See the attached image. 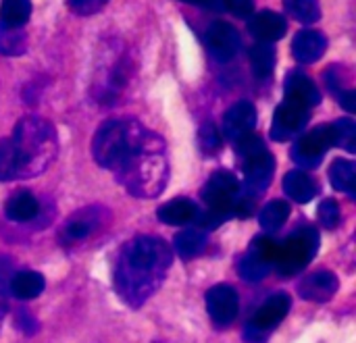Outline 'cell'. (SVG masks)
<instances>
[{"label":"cell","mask_w":356,"mask_h":343,"mask_svg":"<svg viewBox=\"0 0 356 343\" xmlns=\"http://www.w3.org/2000/svg\"><path fill=\"white\" fill-rule=\"evenodd\" d=\"M113 173L131 196L156 198L159 194H163L169 179L165 140L140 125L131 142L123 150L119 162L115 165Z\"/></svg>","instance_id":"cell-3"},{"label":"cell","mask_w":356,"mask_h":343,"mask_svg":"<svg viewBox=\"0 0 356 343\" xmlns=\"http://www.w3.org/2000/svg\"><path fill=\"white\" fill-rule=\"evenodd\" d=\"M221 4L229 12H234L238 17H244V19L254 15V0H221Z\"/></svg>","instance_id":"cell-36"},{"label":"cell","mask_w":356,"mask_h":343,"mask_svg":"<svg viewBox=\"0 0 356 343\" xmlns=\"http://www.w3.org/2000/svg\"><path fill=\"white\" fill-rule=\"evenodd\" d=\"M284 92H286V100L288 102L305 106L309 110L321 102V92L315 85V81L309 75L300 73V71H294V73L288 75Z\"/></svg>","instance_id":"cell-16"},{"label":"cell","mask_w":356,"mask_h":343,"mask_svg":"<svg viewBox=\"0 0 356 343\" xmlns=\"http://www.w3.org/2000/svg\"><path fill=\"white\" fill-rule=\"evenodd\" d=\"M330 181L334 185V190L338 192H344L348 194L350 198H355L356 194V169L353 160H344V158H338L332 162L330 167Z\"/></svg>","instance_id":"cell-24"},{"label":"cell","mask_w":356,"mask_h":343,"mask_svg":"<svg viewBox=\"0 0 356 343\" xmlns=\"http://www.w3.org/2000/svg\"><path fill=\"white\" fill-rule=\"evenodd\" d=\"M198 140H200V148H202L204 152L213 154V152H217V150L221 148L223 135H221V131H219L213 123H207V125L200 129Z\"/></svg>","instance_id":"cell-34"},{"label":"cell","mask_w":356,"mask_h":343,"mask_svg":"<svg viewBox=\"0 0 356 343\" xmlns=\"http://www.w3.org/2000/svg\"><path fill=\"white\" fill-rule=\"evenodd\" d=\"M106 2H108V0H67V6H69L73 12L88 17V15L98 12L102 6H106Z\"/></svg>","instance_id":"cell-35"},{"label":"cell","mask_w":356,"mask_h":343,"mask_svg":"<svg viewBox=\"0 0 356 343\" xmlns=\"http://www.w3.org/2000/svg\"><path fill=\"white\" fill-rule=\"evenodd\" d=\"M140 125L142 123L136 119H108V121H104L98 127L94 142H92L94 160L102 169L113 171Z\"/></svg>","instance_id":"cell-4"},{"label":"cell","mask_w":356,"mask_h":343,"mask_svg":"<svg viewBox=\"0 0 356 343\" xmlns=\"http://www.w3.org/2000/svg\"><path fill=\"white\" fill-rule=\"evenodd\" d=\"M332 133H334V146L344 148L346 152H356V123L353 119H340L332 123Z\"/></svg>","instance_id":"cell-31"},{"label":"cell","mask_w":356,"mask_h":343,"mask_svg":"<svg viewBox=\"0 0 356 343\" xmlns=\"http://www.w3.org/2000/svg\"><path fill=\"white\" fill-rule=\"evenodd\" d=\"M254 127H257V106L248 100H242V102H236L232 108H227L219 131L223 137L238 142L240 137L252 133Z\"/></svg>","instance_id":"cell-12"},{"label":"cell","mask_w":356,"mask_h":343,"mask_svg":"<svg viewBox=\"0 0 356 343\" xmlns=\"http://www.w3.org/2000/svg\"><path fill=\"white\" fill-rule=\"evenodd\" d=\"M325 83H327L330 92L336 94V98L342 96L344 92L353 90V87L348 85V71H346L344 67H340V65H334V67L325 73Z\"/></svg>","instance_id":"cell-33"},{"label":"cell","mask_w":356,"mask_h":343,"mask_svg":"<svg viewBox=\"0 0 356 343\" xmlns=\"http://www.w3.org/2000/svg\"><path fill=\"white\" fill-rule=\"evenodd\" d=\"M338 285V277L332 271H315L298 283V294L309 302L323 304L334 298Z\"/></svg>","instance_id":"cell-14"},{"label":"cell","mask_w":356,"mask_h":343,"mask_svg":"<svg viewBox=\"0 0 356 343\" xmlns=\"http://www.w3.org/2000/svg\"><path fill=\"white\" fill-rule=\"evenodd\" d=\"M240 192H242V187H240V181L236 179L234 173L217 171L209 177L200 196H202L209 210L234 215V204H236Z\"/></svg>","instance_id":"cell-7"},{"label":"cell","mask_w":356,"mask_h":343,"mask_svg":"<svg viewBox=\"0 0 356 343\" xmlns=\"http://www.w3.org/2000/svg\"><path fill=\"white\" fill-rule=\"evenodd\" d=\"M327 50V37L317 29H302L294 35L292 54L298 62L311 65L317 62Z\"/></svg>","instance_id":"cell-17"},{"label":"cell","mask_w":356,"mask_h":343,"mask_svg":"<svg viewBox=\"0 0 356 343\" xmlns=\"http://www.w3.org/2000/svg\"><path fill=\"white\" fill-rule=\"evenodd\" d=\"M58 152V135L50 121L23 117L10 137L0 140V181L29 179L44 173Z\"/></svg>","instance_id":"cell-2"},{"label":"cell","mask_w":356,"mask_h":343,"mask_svg":"<svg viewBox=\"0 0 356 343\" xmlns=\"http://www.w3.org/2000/svg\"><path fill=\"white\" fill-rule=\"evenodd\" d=\"M238 269H240V275L244 277V281L254 283V281H261V279L269 273L271 265L267 262V256H265L263 248L259 246V248L250 250V252L242 258V262H240Z\"/></svg>","instance_id":"cell-26"},{"label":"cell","mask_w":356,"mask_h":343,"mask_svg":"<svg viewBox=\"0 0 356 343\" xmlns=\"http://www.w3.org/2000/svg\"><path fill=\"white\" fill-rule=\"evenodd\" d=\"M275 48L271 44L259 42L250 48V65H252V73L257 79H267L271 77L273 69H275Z\"/></svg>","instance_id":"cell-25"},{"label":"cell","mask_w":356,"mask_h":343,"mask_svg":"<svg viewBox=\"0 0 356 343\" xmlns=\"http://www.w3.org/2000/svg\"><path fill=\"white\" fill-rule=\"evenodd\" d=\"M332 146H334L332 125H319L298 137V142L292 148V158L296 165L305 169H313L323 160L325 152Z\"/></svg>","instance_id":"cell-8"},{"label":"cell","mask_w":356,"mask_h":343,"mask_svg":"<svg viewBox=\"0 0 356 343\" xmlns=\"http://www.w3.org/2000/svg\"><path fill=\"white\" fill-rule=\"evenodd\" d=\"M4 312H6V310H4V304L0 302V323H2V317H4Z\"/></svg>","instance_id":"cell-40"},{"label":"cell","mask_w":356,"mask_h":343,"mask_svg":"<svg viewBox=\"0 0 356 343\" xmlns=\"http://www.w3.org/2000/svg\"><path fill=\"white\" fill-rule=\"evenodd\" d=\"M181 2L196 4V6H207V8H219V6H223L221 0H181Z\"/></svg>","instance_id":"cell-39"},{"label":"cell","mask_w":356,"mask_h":343,"mask_svg":"<svg viewBox=\"0 0 356 343\" xmlns=\"http://www.w3.org/2000/svg\"><path fill=\"white\" fill-rule=\"evenodd\" d=\"M317 217H319V223H321L327 231L336 229V227L340 225V221H342L340 204H338L336 200H332V198L323 200V202L319 204V212H317Z\"/></svg>","instance_id":"cell-32"},{"label":"cell","mask_w":356,"mask_h":343,"mask_svg":"<svg viewBox=\"0 0 356 343\" xmlns=\"http://www.w3.org/2000/svg\"><path fill=\"white\" fill-rule=\"evenodd\" d=\"M10 294L19 300H33L38 298L44 287H46V281L40 273L35 271H23V273H17L10 277Z\"/></svg>","instance_id":"cell-22"},{"label":"cell","mask_w":356,"mask_h":343,"mask_svg":"<svg viewBox=\"0 0 356 343\" xmlns=\"http://www.w3.org/2000/svg\"><path fill=\"white\" fill-rule=\"evenodd\" d=\"M207 310L209 317L213 319V323L217 327H227L236 321L238 317V308H240V300L238 294L232 285L227 283H219L215 287H211L207 292Z\"/></svg>","instance_id":"cell-11"},{"label":"cell","mask_w":356,"mask_h":343,"mask_svg":"<svg viewBox=\"0 0 356 343\" xmlns=\"http://www.w3.org/2000/svg\"><path fill=\"white\" fill-rule=\"evenodd\" d=\"M27 50V37L21 27H10L0 23V54L4 56H21Z\"/></svg>","instance_id":"cell-29"},{"label":"cell","mask_w":356,"mask_h":343,"mask_svg":"<svg viewBox=\"0 0 356 343\" xmlns=\"http://www.w3.org/2000/svg\"><path fill=\"white\" fill-rule=\"evenodd\" d=\"M338 102H340V106L346 110V112H356V90H348V92H344L342 96H338Z\"/></svg>","instance_id":"cell-37"},{"label":"cell","mask_w":356,"mask_h":343,"mask_svg":"<svg viewBox=\"0 0 356 343\" xmlns=\"http://www.w3.org/2000/svg\"><path fill=\"white\" fill-rule=\"evenodd\" d=\"M248 31L265 44H273L277 40H282L288 31V21L284 15L275 12V10H261L257 15L250 17L248 21Z\"/></svg>","instance_id":"cell-15"},{"label":"cell","mask_w":356,"mask_h":343,"mask_svg":"<svg viewBox=\"0 0 356 343\" xmlns=\"http://www.w3.org/2000/svg\"><path fill=\"white\" fill-rule=\"evenodd\" d=\"M290 217V204L286 200H273L267 206H263L259 215V223L265 231H277L280 227L286 225Z\"/></svg>","instance_id":"cell-28"},{"label":"cell","mask_w":356,"mask_h":343,"mask_svg":"<svg viewBox=\"0 0 356 343\" xmlns=\"http://www.w3.org/2000/svg\"><path fill=\"white\" fill-rule=\"evenodd\" d=\"M284 192L290 200H294L298 204H307L319 194V185L307 171L296 169L284 177Z\"/></svg>","instance_id":"cell-18"},{"label":"cell","mask_w":356,"mask_h":343,"mask_svg":"<svg viewBox=\"0 0 356 343\" xmlns=\"http://www.w3.org/2000/svg\"><path fill=\"white\" fill-rule=\"evenodd\" d=\"M311 119V110L298 104H292L288 100H284L275 115H273V123H271V137L275 142H288L290 137L302 133L309 125Z\"/></svg>","instance_id":"cell-10"},{"label":"cell","mask_w":356,"mask_h":343,"mask_svg":"<svg viewBox=\"0 0 356 343\" xmlns=\"http://www.w3.org/2000/svg\"><path fill=\"white\" fill-rule=\"evenodd\" d=\"M286 12L296 19L298 23H317L321 17V6L319 0H284Z\"/></svg>","instance_id":"cell-30"},{"label":"cell","mask_w":356,"mask_h":343,"mask_svg":"<svg viewBox=\"0 0 356 343\" xmlns=\"http://www.w3.org/2000/svg\"><path fill=\"white\" fill-rule=\"evenodd\" d=\"M242 171H244V185L242 194L248 198H259L271 183L275 173V158L265 148L257 154H250L242 158Z\"/></svg>","instance_id":"cell-9"},{"label":"cell","mask_w":356,"mask_h":343,"mask_svg":"<svg viewBox=\"0 0 356 343\" xmlns=\"http://www.w3.org/2000/svg\"><path fill=\"white\" fill-rule=\"evenodd\" d=\"M17 321H19V325H25V327H21V329H25L27 333H33V331H35V327H38V325H35V321H33L25 310H23V312H19Z\"/></svg>","instance_id":"cell-38"},{"label":"cell","mask_w":356,"mask_h":343,"mask_svg":"<svg viewBox=\"0 0 356 343\" xmlns=\"http://www.w3.org/2000/svg\"><path fill=\"white\" fill-rule=\"evenodd\" d=\"M38 212H40V202L27 190L15 192L4 204V215L15 223H29L38 217Z\"/></svg>","instance_id":"cell-20"},{"label":"cell","mask_w":356,"mask_h":343,"mask_svg":"<svg viewBox=\"0 0 356 343\" xmlns=\"http://www.w3.org/2000/svg\"><path fill=\"white\" fill-rule=\"evenodd\" d=\"M156 215H159V219L165 225L179 227V225H192V223H196L200 210H198L196 202H192L188 198H175V200L163 204Z\"/></svg>","instance_id":"cell-19"},{"label":"cell","mask_w":356,"mask_h":343,"mask_svg":"<svg viewBox=\"0 0 356 343\" xmlns=\"http://www.w3.org/2000/svg\"><path fill=\"white\" fill-rule=\"evenodd\" d=\"M292 300L288 294H275L265 300L252 317V323L246 329V340L250 343H263L269 333L288 317Z\"/></svg>","instance_id":"cell-6"},{"label":"cell","mask_w":356,"mask_h":343,"mask_svg":"<svg viewBox=\"0 0 356 343\" xmlns=\"http://www.w3.org/2000/svg\"><path fill=\"white\" fill-rule=\"evenodd\" d=\"M207 246H209V237H207V231L202 229H184L173 240L175 252L186 260L200 256L207 250Z\"/></svg>","instance_id":"cell-23"},{"label":"cell","mask_w":356,"mask_h":343,"mask_svg":"<svg viewBox=\"0 0 356 343\" xmlns=\"http://www.w3.org/2000/svg\"><path fill=\"white\" fill-rule=\"evenodd\" d=\"M108 58L106 62L98 69L96 81H94V98L98 104L102 106H111L117 102V98L121 96V92L125 90V85L129 83L131 77V60L127 56V52L123 48H119L115 54L106 52Z\"/></svg>","instance_id":"cell-5"},{"label":"cell","mask_w":356,"mask_h":343,"mask_svg":"<svg viewBox=\"0 0 356 343\" xmlns=\"http://www.w3.org/2000/svg\"><path fill=\"white\" fill-rule=\"evenodd\" d=\"M100 227V212L96 208H83L77 215H73L65 227H63V240L65 242H77L88 235H92Z\"/></svg>","instance_id":"cell-21"},{"label":"cell","mask_w":356,"mask_h":343,"mask_svg":"<svg viewBox=\"0 0 356 343\" xmlns=\"http://www.w3.org/2000/svg\"><path fill=\"white\" fill-rule=\"evenodd\" d=\"M31 17L29 0H2L0 2V23L10 27H23Z\"/></svg>","instance_id":"cell-27"},{"label":"cell","mask_w":356,"mask_h":343,"mask_svg":"<svg viewBox=\"0 0 356 343\" xmlns=\"http://www.w3.org/2000/svg\"><path fill=\"white\" fill-rule=\"evenodd\" d=\"M207 46L217 60L227 62L240 52L242 40L234 25H229L225 21H215V23H211V27L207 31Z\"/></svg>","instance_id":"cell-13"},{"label":"cell","mask_w":356,"mask_h":343,"mask_svg":"<svg viewBox=\"0 0 356 343\" xmlns=\"http://www.w3.org/2000/svg\"><path fill=\"white\" fill-rule=\"evenodd\" d=\"M173 265V248L156 235H138L123 250L115 269L119 298L131 308H140L163 285Z\"/></svg>","instance_id":"cell-1"}]
</instances>
